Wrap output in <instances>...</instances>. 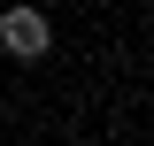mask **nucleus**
I'll list each match as a JSON object with an SVG mask.
<instances>
[{
    "label": "nucleus",
    "mask_w": 154,
    "mask_h": 146,
    "mask_svg": "<svg viewBox=\"0 0 154 146\" xmlns=\"http://www.w3.org/2000/svg\"><path fill=\"white\" fill-rule=\"evenodd\" d=\"M46 46H54L46 8H0V54L8 62H46Z\"/></svg>",
    "instance_id": "f257e3e1"
}]
</instances>
